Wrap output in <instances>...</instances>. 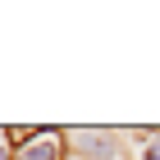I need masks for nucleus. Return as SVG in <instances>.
Returning <instances> with one entry per match:
<instances>
[{
    "label": "nucleus",
    "mask_w": 160,
    "mask_h": 160,
    "mask_svg": "<svg viewBox=\"0 0 160 160\" xmlns=\"http://www.w3.org/2000/svg\"><path fill=\"white\" fill-rule=\"evenodd\" d=\"M69 156L78 160H133V142L128 128H87V123H69L64 128Z\"/></svg>",
    "instance_id": "obj_1"
},
{
    "label": "nucleus",
    "mask_w": 160,
    "mask_h": 160,
    "mask_svg": "<svg viewBox=\"0 0 160 160\" xmlns=\"http://www.w3.org/2000/svg\"><path fill=\"white\" fill-rule=\"evenodd\" d=\"M14 160H69L64 128H5Z\"/></svg>",
    "instance_id": "obj_2"
},
{
    "label": "nucleus",
    "mask_w": 160,
    "mask_h": 160,
    "mask_svg": "<svg viewBox=\"0 0 160 160\" xmlns=\"http://www.w3.org/2000/svg\"><path fill=\"white\" fill-rule=\"evenodd\" d=\"M133 142V160H160V128H128Z\"/></svg>",
    "instance_id": "obj_3"
},
{
    "label": "nucleus",
    "mask_w": 160,
    "mask_h": 160,
    "mask_svg": "<svg viewBox=\"0 0 160 160\" xmlns=\"http://www.w3.org/2000/svg\"><path fill=\"white\" fill-rule=\"evenodd\" d=\"M0 160H14V151H9V142H0Z\"/></svg>",
    "instance_id": "obj_4"
},
{
    "label": "nucleus",
    "mask_w": 160,
    "mask_h": 160,
    "mask_svg": "<svg viewBox=\"0 0 160 160\" xmlns=\"http://www.w3.org/2000/svg\"><path fill=\"white\" fill-rule=\"evenodd\" d=\"M69 160H78V156H69Z\"/></svg>",
    "instance_id": "obj_5"
}]
</instances>
